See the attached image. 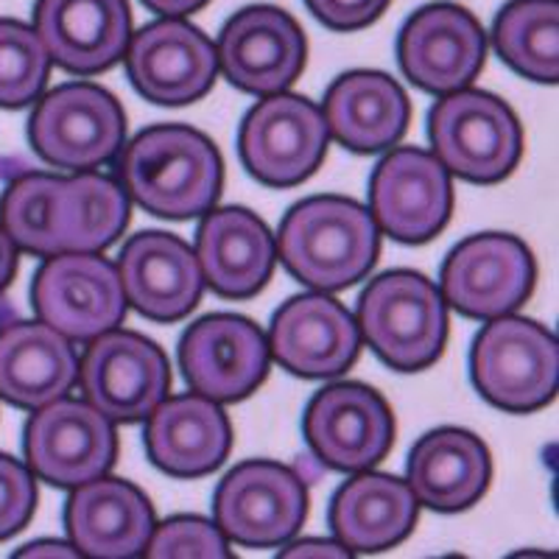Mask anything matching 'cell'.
I'll return each instance as SVG.
<instances>
[{"mask_svg":"<svg viewBox=\"0 0 559 559\" xmlns=\"http://www.w3.org/2000/svg\"><path fill=\"white\" fill-rule=\"evenodd\" d=\"M118 154L123 191L152 216L197 218L222 197V154L197 129L179 123L148 127Z\"/></svg>","mask_w":559,"mask_h":559,"instance_id":"1","label":"cell"},{"mask_svg":"<svg viewBox=\"0 0 559 559\" xmlns=\"http://www.w3.org/2000/svg\"><path fill=\"white\" fill-rule=\"evenodd\" d=\"M280 261L313 292H342L372 272L381 229L364 204L311 197L294 204L277 233Z\"/></svg>","mask_w":559,"mask_h":559,"instance_id":"2","label":"cell"},{"mask_svg":"<svg viewBox=\"0 0 559 559\" xmlns=\"http://www.w3.org/2000/svg\"><path fill=\"white\" fill-rule=\"evenodd\" d=\"M356 324L386 367L423 372L445 353L448 302L428 277L394 269L364 288Z\"/></svg>","mask_w":559,"mask_h":559,"instance_id":"3","label":"cell"},{"mask_svg":"<svg viewBox=\"0 0 559 559\" xmlns=\"http://www.w3.org/2000/svg\"><path fill=\"white\" fill-rule=\"evenodd\" d=\"M471 378L484 401L501 412H540L557 394V336L512 313L487 319L471 349Z\"/></svg>","mask_w":559,"mask_h":559,"instance_id":"4","label":"cell"},{"mask_svg":"<svg viewBox=\"0 0 559 559\" xmlns=\"http://www.w3.org/2000/svg\"><path fill=\"white\" fill-rule=\"evenodd\" d=\"M433 157L448 174L476 185H496L523 157V129L507 102L484 90H453L428 115Z\"/></svg>","mask_w":559,"mask_h":559,"instance_id":"5","label":"cell"},{"mask_svg":"<svg viewBox=\"0 0 559 559\" xmlns=\"http://www.w3.org/2000/svg\"><path fill=\"white\" fill-rule=\"evenodd\" d=\"M28 140L48 166L93 171L123 148L127 115L118 98L98 84L70 82L37 104L28 121Z\"/></svg>","mask_w":559,"mask_h":559,"instance_id":"6","label":"cell"},{"mask_svg":"<svg viewBox=\"0 0 559 559\" xmlns=\"http://www.w3.org/2000/svg\"><path fill=\"white\" fill-rule=\"evenodd\" d=\"M331 132L322 109L302 96H263L241 121L238 154L252 179L269 188H294L319 171Z\"/></svg>","mask_w":559,"mask_h":559,"instance_id":"7","label":"cell"},{"mask_svg":"<svg viewBox=\"0 0 559 559\" xmlns=\"http://www.w3.org/2000/svg\"><path fill=\"white\" fill-rule=\"evenodd\" d=\"M213 515L224 537L236 546H286L308 518L306 478L269 459L243 462L218 484Z\"/></svg>","mask_w":559,"mask_h":559,"instance_id":"8","label":"cell"},{"mask_svg":"<svg viewBox=\"0 0 559 559\" xmlns=\"http://www.w3.org/2000/svg\"><path fill=\"white\" fill-rule=\"evenodd\" d=\"M39 322L70 342H93L127 317L118 266L98 252H62L45 258L32 286Z\"/></svg>","mask_w":559,"mask_h":559,"instance_id":"9","label":"cell"},{"mask_svg":"<svg viewBox=\"0 0 559 559\" xmlns=\"http://www.w3.org/2000/svg\"><path fill=\"white\" fill-rule=\"evenodd\" d=\"M76 381L104 417L140 423L168 397L171 364L152 338L112 328L84 349Z\"/></svg>","mask_w":559,"mask_h":559,"instance_id":"10","label":"cell"},{"mask_svg":"<svg viewBox=\"0 0 559 559\" xmlns=\"http://www.w3.org/2000/svg\"><path fill=\"white\" fill-rule=\"evenodd\" d=\"M534 258L507 233H478L451 249L439 272V292L471 319H496L523 306L534 288Z\"/></svg>","mask_w":559,"mask_h":559,"instance_id":"11","label":"cell"},{"mask_svg":"<svg viewBox=\"0 0 559 559\" xmlns=\"http://www.w3.org/2000/svg\"><path fill=\"white\" fill-rule=\"evenodd\" d=\"M118 456L115 423L87 401H57L34 408L26 423L28 471L53 487H79L107 476Z\"/></svg>","mask_w":559,"mask_h":559,"instance_id":"12","label":"cell"},{"mask_svg":"<svg viewBox=\"0 0 559 559\" xmlns=\"http://www.w3.org/2000/svg\"><path fill=\"white\" fill-rule=\"evenodd\" d=\"M302 433L313 456L333 471H372L394 445V414L372 386L333 383L311 397Z\"/></svg>","mask_w":559,"mask_h":559,"instance_id":"13","label":"cell"},{"mask_svg":"<svg viewBox=\"0 0 559 559\" xmlns=\"http://www.w3.org/2000/svg\"><path fill=\"white\" fill-rule=\"evenodd\" d=\"M216 57L233 87L263 98L283 93L302 76L308 43L286 9L261 3L241 9L224 23Z\"/></svg>","mask_w":559,"mask_h":559,"instance_id":"14","label":"cell"},{"mask_svg":"<svg viewBox=\"0 0 559 559\" xmlns=\"http://www.w3.org/2000/svg\"><path fill=\"white\" fill-rule=\"evenodd\" d=\"M369 213L394 241H431L451 222V174L423 148H394L369 179Z\"/></svg>","mask_w":559,"mask_h":559,"instance_id":"15","label":"cell"},{"mask_svg":"<svg viewBox=\"0 0 559 559\" xmlns=\"http://www.w3.org/2000/svg\"><path fill=\"white\" fill-rule=\"evenodd\" d=\"M123 62L132 87L159 107L199 102L213 90L218 76L213 39L179 17L157 20L132 34Z\"/></svg>","mask_w":559,"mask_h":559,"instance_id":"16","label":"cell"},{"mask_svg":"<svg viewBox=\"0 0 559 559\" xmlns=\"http://www.w3.org/2000/svg\"><path fill=\"white\" fill-rule=\"evenodd\" d=\"M269 342L252 319L210 313L179 338V367L197 394L238 403L258 392L269 376Z\"/></svg>","mask_w":559,"mask_h":559,"instance_id":"17","label":"cell"},{"mask_svg":"<svg viewBox=\"0 0 559 559\" xmlns=\"http://www.w3.org/2000/svg\"><path fill=\"white\" fill-rule=\"evenodd\" d=\"M397 62L408 82L433 96H445L476 82L487 62V34L467 9L428 3L403 23Z\"/></svg>","mask_w":559,"mask_h":559,"instance_id":"18","label":"cell"},{"mask_svg":"<svg viewBox=\"0 0 559 559\" xmlns=\"http://www.w3.org/2000/svg\"><path fill=\"white\" fill-rule=\"evenodd\" d=\"M269 353L297 378H336L361 349L356 317L324 292L299 294L280 306L269 331Z\"/></svg>","mask_w":559,"mask_h":559,"instance_id":"19","label":"cell"},{"mask_svg":"<svg viewBox=\"0 0 559 559\" xmlns=\"http://www.w3.org/2000/svg\"><path fill=\"white\" fill-rule=\"evenodd\" d=\"M118 277L127 306L159 324L188 317L204 292L197 252L182 238L159 229L138 233L123 243Z\"/></svg>","mask_w":559,"mask_h":559,"instance_id":"20","label":"cell"},{"mask_svg":"<svg viewBox=\"0 0 559 559\" xmlns=\"http://www.w3.org/2000/svg\"><path fill=\"white\" fill-rule=\"evenodd\" d=\"M34 32L59 68L98 76L127 53L132 12L127 0H37Z\"/></svg>","mask_w":559,"mask_h":559,"instance_id":"21","label":"cell"},{"mask_svg":"<svg viewBox=\"0 0 559 559\" xmlns=\"http://www.w3.org/2000/svg\"><path fill=\"white\" fill-rule=\"evenodd\" d=\"M154 509L123 478H93L73 487L64 507V528L79 554L93 559H132L146 551L154 532Z\"/></svg>","mask_w":559,"mask_h":559,"instance_id":"22","label":"cell"},{"mask_svg":"<svg viewBox=\"0 0 559 559\" xmlns=\"http://www.w3.org/2000/svg\"><path fill=\"white\" fill-rule=\"evenodd\" d=\"M146 453L174 478H202L218 471L233 451V426L222 403L204 394L166 397L146 417Z\"/></svg>","mask_w":559,"mask_h":559,"instance_id":"23","label":"cell"},{"mask_svg":"<svg viewBox=\"0 0 559 559\" xmlns=\"http://www.w3.org/2000/svg\"><path fill=\"white\" fill-rule=\"evenodd\" d=\"M193 252L204 283L224 299L261 294L277 263L274 236L247 207H210L197 229Z\"/></svg>","mask_w":559,"mask_h":559,"instance_id":"24","label":"cell"},{"mask_svg":"<svg viewBox=\"0 0 559 559\" xmlns=\"http://www.w3.org/2000/svg\"><path fill=\"white\" fill-rule=\"evenodd\" d=\"M322 115L331 138L344 148L376 154L406 134L412 102L406 90L381 70H349L331 84Z\"/></svg>","mask_w":559,"mask_h":559,"instance_id":"25","label":"cell"},{"mask_svg":"<svg viewBox=\"0 0 559 559\" xmlns=\"http://www.w3.org/2000/svg\"><path fill=\"white\" fill-rule=\"evenodd\" d=\"M406 473V484L423 507L451 515L481 501L492 478V459L476 433L437 428L412 448Z\"/></svg>","mask_w":559,"mask_h":559,"instance_id":"26","label":"cell"},{"mask_svg":"<svg viewBox=\"0 0 559 559\" xmlns=\"http://www.w3.org/2000/svg\"><path fill=\"white\" fill-rule=\"evenodd\" d=\"M417 518L419 501L403 478L369 471L344 481L328 512L336 540L358 554L401 546L417 526Z\"/></svg>","mask_w":559,"mask_h":559,"instance_id":"27","label":"cell"},{"mask_svg":"<svg viewBox=\"0 0 559 559\" xmlns=\"http://www.w3.org/2000/svg\"><path fill=\"white\" fill-rule=\"evenodd\" d=\"M79 356L70 338L45 322H12L0 331V397L39 408L76 386Z\"/></svg>","mask_w":559,"mask_h":559,"instance_id":"28","label":"cell"},{"mask_svg":"<svg viewBox=\"0 0 559 559\" xmlns=\"http://www.w3.org/2000/svg\"><path fill=\"white\" fill-rule=\"evenodd\" d=\"M129 224V193L112 177L76 171L59 182V247L62 252H104Z\"/></svg>","mask_w":559,"mask_h":559,"instance_id":"29","label":"cell"},{"mask_svg":"<svg viewBox=\"0 0 559 559\" xmlns=\"http://www.w3.org/2000/svg\"><path fill=\"white\" fill-rule=\"evenodd\" d=\"M492 43L515 73L554 84L559 79V3L512 0L498 12Z\"/></svg>","mask_w":559,"mask_h":559,"instance_id":"30","label":"cell"},{"mask_svg":"<svg viewBox=\"0 0 559 559\" xmlns=\"http://www.w3.org/2000/svg\"><path fill=\"white\" fill-rule=\"evenodd\" d=\"M59 182L62 177L28 174L9 185L0 199V227L23 252L37 258L62 254L59 247Z\"/></svg>","mask_w":559,"mask_h":559,"instance_id":"31","label":"cell"},{"mask_svg":"<svg viewBox=\"0 0 559 559\" xmlns=\"http://www.w3.org/2000/svg\"><path fill=\"white\" fill-rule=\"evenodd\" d=\"M51 76V57L37 32L17 20H0V107L37 102Z\"/></svg>","mask_w":559,"mask_h":559,"instance_id":"32","label":"cell"},{"mask_svg":"<svg viewBox=\"0 0 559 559\" xmlns=\"http://www.w3.org/2000/svg\"><path fill=\"white\" fill-rule=\"evenodd\" d=\"M143 554L152 559H227L229 540L213 521L177 515L159 526L154 523Z\"/></svg>","mask_w":559,"mask_h":559,"instance_id":"33","label":"cell"},{"mask_svg":"<svg viewBox=\"0 0 559 559\" xmlns=\"http://www.w3.org/2000/svg\"><path fill=\"white\" fill-rule=\"evenodd\" d=\"M37 509L34 473L17 459L0 453V540L23 532Z\"/></svg>","mask_w":559,"mask_h":559,"instance_id":"34","label":"cell"},{"mask_svg":"<svg viewBox=\"0 0 559 559\" xmlns=\"http://www.w3.org/2000/svg\"><path fill=\"white\" fill-rule=\"evenodd\" d=\"M392 0H306L308 12L333 32H361L372 26Z\"/></svg>","mask_w":559,"mask_h":559,"instance_id":"35","label":"cell"},{"mask_svg":"<svg viewBox=\"0 0 559 559\" xmlns=\"http://www.w3.org/2000/svg\"><path fill=\"white\" fill-rule=\"evenodd\" d=\"M347 548L333 540H302L294 543L292 548L280 554V557H347Z\"/></svg>","mask_w":559,"mask_h":559,"instance_id":"36","label":"cell"},{"mask_svg":"<svg viewBox=\"0 0 559 559\" xmlns=\"http://www.w3.org/2000/svg\"><path fill=\"white\" fill-rule=\"evenodd\" d=\"M140 3L159 17H185L207 7L210 0H140Z\"/></svg>","mask_w":559,"mask_h":559,"instance_id":"37","label":"cell"},{"mask_svg":"<svg viewBox=\"0 0 559 559\" xmlns=\"http://www.w3.org/2000/svg\"><path fill=\"white\" fill-rule=\"evenodd\" d=\"M14 272H17V247L0 227V292L12 283Z\"/></svg>","mask_w":559,"mask_h":559,"instance_id":"38","label":"cell"},{"mask_svg":"<svg viewBox=\"0 0 559 559\" xmlns=\"http://www.w3.org/2000/svg\"><path fill=\"white\" fill-rule=\"evenodd\" d=\"M76 548L68 546V543H53V540H43V543H32L26 546V551H17V557H76Z\"/></svg>","mask_w":559,"mask_h":559,"instance_id":"39","label":"cell"}]
</instances>
